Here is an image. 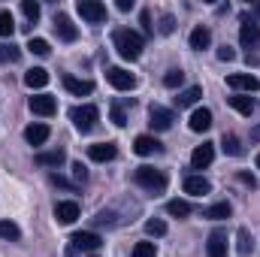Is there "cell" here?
<instances>
[{
    "label": "cell",
    "instance_id": "cell-11",
    "mask_svg": "<svg viewBox=\"0 0 260 257\" xmlns=\"http://www.w3.org/2000/svg\"><path fill=\"white\" fill-rule=\"evenodd\" d=\"M133 151H136L139 157H148V154H160V151H164V145H160L154 136L142 133V136H136V139H133Z\"/></svg>",
    "mask_w": 260,
    "mask_h": 257
},
{
    "label": "cell",
    "instance_id": "cell-28",
    "mask_svg": "<svg viewBox=\"0 0 260 257\" xmlns=\"http://www.w3.org/2000/svg\"><path fill=\"white\" fill-rule=\"evenodd\" d=\"M167 215H173V218H188V215H191V203H188V200H170V203H167Z\"/></svg>",
    "mask_w": 260,
    "mask_h": 257
},
{
    "label": "cell",
    "instance_id": "cell-38",
    "mask_svg": "<svg viewBox=\"0 0 260 257\" xmlns=\"http://www.w3.org/2000/svg\"><path fill=\"white\" fill-rule=\"evenodd\" d=\"M112 121H115L118 127H124V124H127V112H124V106H121V103H112Z\"/></svg>",
    "mask_w": 260,
    "mask_h": 257
},
{
    "label": "cell",
    "instance_id": "cell-20",
    "mask_svg": "<svg viewBox=\"0 0 260 257\" xmlns=\"http://www.w3.org/2000/svg\"><path fill=\"white\" fill-rule=\"evenodd\" d=\"M206 254L209 257H227V236L224 233H212L206 242Z\"/></svg>",
    "mask_w": 260,
    "mask_h": 257
},
{
    "label": "cell",
    "instance_id": "cell-14",
    "mask_svg": "<svg viewBox=\"0 0 260 257\" xmlns=\"http://www.w3.org/2000/svg\"><path fill=\"white\" fill-rule=\"evenodd\" d=\"M55 30H58V37H61L64 43H76V37H79V30H76L73 18L64 15V12H58V15H55Z\"/></svg>",
    "mask_w": 260,
    "mask_h": 257
},
{
    "label": "cell",
    "instance_id": "cell-36",
    "mask_svg": "<svg viewBox=\"0 0 260 257\" xmlns=\"http://www.w3.org/2000/svg\"><path fill=\"white\" fill-rule=\"evenodd\" d=\"M154 254H157L154 242H136L133 245V257H154Z\"/></svg>",
    "mask_w": 260,
    "mask_h": 257
},
{
    "label": "cell",
    "instance_id": "cell-42",
    "mask_svg": "<svg viewBox=\"0 0 260 257\" xmlns=\"http://www.w3.org/2000/svg\"><path fill=\"white\" fill-rule=\"evenodd\" d=\"M52 185H55V188H67V191H73V185L67 182L64 176H52Z\"/></svg>",
    "mask_w": 260,
    "mask_h": 257
},
{
    "label": "cell",
    "instance_id": "cell-43",
    "mask_svg": "<svg viewBox=\"0 0 260 257\" xmlns=\"http://www.w3.org/2000/svg\"><path fill=\"white\" fill-rule=\"evenodd\" d=\"M239 182H242V185H248V188H257V179H254V176H248V173H239Z\"/></svg>",
    "mask_w": 260,
    "mask_h": 257
},
{
    "label": "cell",
    "instance_id": "cell-23",
    "mask_svg": "<svg viewBox=\"0 0 260 257\" xmlns=\"http://www.w3.org/2000/svg\"><path fill=\"white\" fill-rule=\"evenodd\" d=\"M233 215V206L224 200V203H215V206H209L206 212H203V218H209V221H224V218H230Z\"/></svg>",
    "mask_w": 260,
    "mask_h": 257
},
{
    "label": "cell",
    "instance_id": "cell-4",
    "mask_svg": "<svg viewBox=\"0 0 260 257\" xmlns=\"http://www.w3.org/2000/svg\"><path fill=\"white\" fill-rule=\"evenodd\" d=\"M76 9H79V15H82L85 21H91V24H103V21H106V6H103L100 0H79Z\"/></svg>",
    "mask_w": 260,
    "mask_h": 257
},
{
    "label": "cell",
    "instance_id": "cell-45",
    "mask_svg": "<svg viewBox=\"0 0 260 257\" xmlns=\"http://www.w3.org/2000/svg\"><path fill=\"white\" fill-rule=\"evenodd\" d=\"M251 139H254V142H260V124L254 130H251Z\"/></svg>",
    "mask_w": 260,
    "mask_h": 257
},
{
    "label": "cell",
    "instance_id": "cell-9",
    "mask_svg": "<svg viewBox=\"0 0 260 257\" xmlns=\"http://www.w3.org/2000/svg\"><path fill=\"white\" fill-rule=\"evenodd\" d=\"M115 154H118V145H115V142H94V145H88V157H91L94 164L115 160Z\"/></svg>",
    "mask_w": 260,
    "mask_h": 257
},
{
    "label": "cell",
    "instance_id": "cell-44",
    "mask_svg": "<svg viewBox=\"0 0 260 257\" xmlns=\"http://www.w3.org/2000/svg\"><path fill=\"white\" fill-rule=\"evenodd\" d=\"M118 9H121V12H127V9H133V0H118Z\"/></svg>",
    "mask_w": 260,
    "mask_h": 257
},
{
    "label": "cell",
    "instance_id": "cell-5",
    "mask_svg": "<svg viewBox=\"0 0 260 257\" xmlns=\"http://www.w3.org/2000/svg\"><path fill=\"white\" fill-rule=\"evenodd\" d=\"M106 82H109L115 91H133V88H136V76L127 73L124 67H109V70H106Z\"/></svg>",
    "mask_w": 260,
    "mask_h": 257
},
{
    "label": "cell",
    "instance_id": "cell-22",
    "mask_svg": "<svg viewBox=\"0 0 260 257\" xmlns=\"http://www.w3.org/2000/svg\"><path fill=\"white\" fill-rule=\"evenodd\" d=\"M188 124H191V130H194V133H203V130H209V127H212V112H209V109H194Z\"/></svg>",
    "mask_w": 260,
    "mask_h": 257
},
{
    "label": "cell",
    "instance_id": "cell-27",
    "mask_svg": "<svg viewBox=\"0 0 260 257\" xmlns=\"http://www.w3.org/2000/svg\"><path fill=\"white\" fill-rule=\"evenodd\" d=\"M236 239H239V245H236V248H239V257H248L254 251V236H251V230L242 227V230L236 233Z\"/></svg>",
    "mask_w": 260,
    "mask_h": 257
},
{
    "label": "cell",
    "instance_id": "cell-19",
    "mask_svg": "<svg viewBox=\"0 0 260 257\" xmlns=\"http://www.w3.org/2000/svg\"><path fill=\"white\" fill-rule=\"evenodd\" d=\"M209 191H212L209 179H203V176H188V179H185V194H191V197H206Z\"/></svg>",
    "mask_w": 260,
    "mask_h": 257
},
{
    "label": "cell",
    "instance_id": "cell-6",
    "mask_svg": "<svg viewBox=\"0 0 260 257\" xmlns=\"http://www.w3.org/2000/svg\"><path fill=\"white\" fill-rule=\"evenodd\" d=\"M27 106H30L34 115H43V118H49V115L58 112V100H55L52 94H37V97L27 100Z\"/></svg>",
    "mask_w": 260,
    "mask_h": 257
},
{
    "label": "cell",
    "instance_id": "cell-13",
    "mask_svg": "<svg viewBox=\"0 0 260 257\" xmlns=\"http://www.w3.org/2000/svg\"><path fill=\"white\" fill-rule=\"evenodd\" d=\"M212 160H215V145H212V142L197 145L194 154H191V167H194V170H206Z\"/></svg>",
    "mask_w": 260,
    "mask_h": 257
},
{
    "label": "cell",
    "instance_id": "cell-15",
    "mask_svg": "<svg viewBox=\"0 0 260 257\" xmlns=\"http://www.w3.org/2000/svg\"><path fill=\"white\" fill-rule=\"evenodd\" d=\"M76 218H79V203L76 200H64V203L55 206V221L58 224H73Z\"/></svg>",
    "mask_w": 260,
    "mask_h": 257
},
{
    "label": "cell",
    "instance_id": "cell-40",
    "mask_svg": "<svg viewBox=\"0 0 260 257\" xmlns=\"http://www.w3.org/2000/svg\"><path fill=\"white\" fill-rule=\"evenodd\" d=\"M233 58H236V52H233L230 46H221V49H218V61H233Z\"/></svg>",
    "mask_w": 260,
    "mask_h": 257
},
{
    "label": "cell",
    "instance_id": "cell-16",
    "mask_svg": "<svg viewBox=\"0 0 260 257\" xmlns=\"http://www.w3.org/2000/svg\"><path fill=\"white\" fill-rule=\"evenodd\" d=\"M61 82H64L67 91H70V94H76V97H88V94L94 91V85H91L88 79H76V76H70V73H67Z\"/></svg>",
    "mask_w": 260,
    "mask_h": 257
},
{
    "label": "cell",
    "instance_id": "cell-35",
    "mask_svg": "<svg viewBox=\"0 0 260 257\" xmlns=\"http://www.w3.org/2000/svg\"><path fill=\"white\" fill-rule=\"evenodd\" d=\"M18 49L12 46V43H0V64H6V61H18Z\"/></svg>",
    "mask_w": 260,
    "mask_h": 257
},
{
    "label": "cell",
    "instance_id": "cell-30",
    "mask_svg": "<svg viewBox=\"0 0 260 257\" xmlns=\"http://www.w3.org/2000/svg\"><path fill=\"white\" fill-rule=\"evenodd\" d=\"M0 236L9 239V242H18V239H21V230H18V224H12V221H0Z\"/></svg>",
    "mask_w": 260,
    "mask_h": 257
},
{
    "label": "cell",
    "instance_id": "cell-12",
    "mask_svg": "<svg viewBox=\"0 0 260 257\" xmlns=\"http://www.w3.org/2000/svg\"><path fill=\"white\" fill-rule=\"evenodd\" d=\"M227 85H230L233 91H248V94L260 88L257 76H251V73H233V76H227Z\"/></svg>",
    "mask_w": 260,
    "mask_h": 257
},
{
    "label": "cell",
    "instance_id": "cell-29",
    "mask_svg": "<svg viewBox=\"0 0 260 257\" xmlns=\"http://www.w3.org/2000/svg\"><path fill=\"white\" fill-rule=\"evenodd\" d=\"M221 148H224L230 157H239V154H242V142H239V136H233V133H224Z\"/></svg>",
    "mask_w": 260,
    "mask_h": 257
},
{
    "label": "cell",
    "instance_id": "cell-31",
    "mask_svg": "<svg viewBox=\"0 0 260 257\" xmlns=\"http://www.w3.org/2000/svg\"><path fill=\"white\" fill-rule=\"evenodd\" d=\"M15 34V21H12V12L0 9V37H12Z\"/></svg>",
    "mask_w": 260,
    "mask_h": 257
},
{
    "label": "cell",
    "instance_id": "cell-34",
    "mask_svg": "<svg viewBox=\"0 0 260 257\" xmlns=\"http://www.w3.org/2000/svg\"><path fill=\"white\" fill-rule=\"evenodd\" d=\"M145 233H148V236H164V233H167V221H160V218L145 221Z\"/></svg>",
    "mask_w": 260,
    "mask_h": 257
},
{
    "label": "cell",
    "instance_id": "cell-3",
    "mask_svg": "<svg viewBox=\"0 0 260 257\" xmlns=\"http://www.w3.org/2000/svg\"><path fill=\"white\" fill-rule=\"evenodd\" d=\"M97 118H100V109L91 106V103H85V106H73V109H70V121L76 124V130H82V133L94 130Z\"/></svg>",
    "mask_w": 260,
    "mask_h": 257
},
{
    "label": "cell",
    "instance_id": "cell-26",
    "mask_svg": "<svg viewBox=\"0 0 260 257\" xmlns=\"http://www.w3.org/2000/svg\"><path fill=\"white\" fill-rule=\"evenodd\" d=\"M64 160H67V154L61 148H55V151H40V154H37V164H40V167H61Z\"/></svg>",
    "mask_w": 260,
    "mask_h": 257
},
{
    "label": "cell",
    "instance_id": "cell-21",
    "mask_svg": "<svg viewBox=\"0 0 260 257\" xmlns=\"http://www.w3.org/2000/svg\"><path fill=\"white\" fill-rule=\"evenodd\" d=\"M227 103H230L239 115H251V112H254V100H251V94H233V97H227Z\"/></svg>",
    "mask_w": 260,
    "mask_h": 257
},
{
    "label": "cell",
    "instance_id": "cell-8",
    "mask_svg": "<svg viewBox=\"0 0 260 257\" xmlns=\"http://www.w3.org/2000/svg\"><path fill=\"white\" fill-rule=\"evenodd\" d=\"M173 121H176L173 109H167V106H151L148 109V124H151V130H170Z\"/></svg>",
    "mask_w": 260,
    "mask_h": 257
},
{
    "label": "cell",
    "instance_id": "cell-32",
    "mask_svg": "<svg viewBox=\"0 0 260 257\" xmlns=\"http://www.w3.org/2000/svg\"><path fill=\"white\" fill-rule=\"evenodd\" d=\"M182 82H185V73H182L179 67H173V70L164 76V85H167V88H182Z\"/></svg>",
    "mask_w": 260,
    "mask_h": 257
},
{
    "label": "cell",
    "instance_id": "cell-10",
    "mask_svg": "<svg viewBox=\"0 0 260 257\" xmlns=\"http://www.w3.org/2000/svg\"><path fill=\"white\" fill-rule=\"evenodd\" d=\"M239 43L245 49H257L260 46V24H254L248 15L242 18V27H239Z\"/></svg>",
    "mask_w": 260,
    "mask_h": 257
},
{
    "label": "cell",
    "instance_id": "cell-18",
    "mask_svg": "<svg viewBox=\"0 0 260 257\" xmlns=\"http://www.w3.org/2000/svg\"><path fill=\"white\" fill-rule=\"evenodd\" d=\"M49 136H52L49 124H30V127H24V139H27L30 145H46Z\"/></svg>",
    "mask_w": 260,
    "mask_h": 257
},
{
    "label": "cell",
    "instance_id": "cell-1",
    "mask_svg": "<svg viewBox=\"0 0 260 257\" xmlns=\"http://www.w3.org/2000/svg\"><path fill=\"white\" fill-rule=\"evenodd\" d=\"M112 43H115V49H118V55L124 61H136L142 55V46H145V40L136 30H130V27H118L115 37H112Z\"/></svg>",
    "mask_w": 260,
    "mask_h": 257
},
{
    "label": "cell",
    "instance_id": "cell-39",
    "mask_svg": "<svg viewBox=\"0 0 260 257\" xmlns=\"http://www.w3.org/2000/svg\"><path fill=\"white\" fill-rule=\"evenodd\" d=\"M157 30H160L164 37H167V34H173V30H176V18H173V15H164V18H160V27H157Z\"/></svg>",
    "mask_w": 260,
    "mask_h": 257
},
{
    "label": "cell",
    "instance_id": "cell-37",
    "mask_svg": "<svg viewBox=\"0 0 260 257\" xmlns=\"http://www.w3.org/2000/svg\"><path fill=\"white\" fill-rule=\"evenodd\" d=\"M27 49H30L34 55H40V58H46V55L52 52V49H49V43H46V40H40V37H37V40H30V43H27Z\"/></svg>",
    "mask_w": 260,
    "mask_h": 257
},
{
    "label": "cell",
    "instance_id": "cell-2",
    "mask_svg": "<svg viewBox=\"0 0 260 257\" xmlns=\"http://www.w3.org/2000/svg\"><path fill=\"white\" fill-rule=\"evenodd\" d=\"M133 182L145 194H151V197L167 191V173L164 170H154V167H136L133 170Z\"/></svg>",
    "mask_w": 260,
    "mask_h": 257
},
{
    "label": "cell",
    "instance_id": "cell-25",
    "mask_svg": "<svg viewBox=\"0 0 260 257\" xmlns=\"http://www.w3.org/2000/svg\"><path fill=\"white\" fill-rule=\"evenodd\" d=\"M209 43H212V30L209 27H194L191 30V49H197V52H203V49H209Z\"/></svg>",
    "mask_w": 260,
    "mask_h": 257
},
{
    "label": "cell",
    "instance_id": "cell-24",
    "mask_svg": "<svg viewBox=\"0 0 260 257\" xmlns=\"http://www.w3.org/2000/svg\"><path fill=\"white\" fill-rule=\"evenodd\" d=\"M200 97H203V88H200V85H191V88L179 91V97H176V106H179V109H185V106H194Z\"/></svg>",
    "mask_w": 260,
    "mask_h": 257
},
{
    "label": "cell",
    "instance_id": "cell-33",
    "mask_svg": "<svg viewBox=\"0 0 260 257\" xmlns=\"http://www.w3.org/2000/svg\"><path fill=\"white\" fill-rule=\"evenodd\" d=\"M21 12H24L27 21H37L40 18V3L37 0H21Z\"/></svg>",
    "mask_w": 260,
    "mask_h": 257
},
{
    "label": "cell",
    "instance_id": "cell-17",
    "mask_svg": "<svg viewBox=\"0 0 260 257\" xmlns=\"http://www.w3.org/2000/svg\"><path fill=\"white\" fill-rule=\"evenodd\" d=\"M24 85H27L30 91H37V88H46V85H49V73H46L43 67H30V70L24 73Z\"/></svg>",
    "mask_w": 260,
    "mask_h": 257
},
{
    "label": "cell",
    "instance_id": "cell-41",
    "mask_svg": "<svg viewBox=\"0 0 260 257\" xmlns=\"http://www.w3.org/2000/svg\"><path fill=\"white\" fill-rule=\"evenodd\" d=\"M73 176H76L79 182H85V179H88V170L82 167V160H79V164H73Z\"/></svg>",
    "mask_w": 260,
    "mask_h": 257
},
{
    "label": "cell",
    "instance_id": "cell-46",
    "mask_svg": "<svg viewBox=\"0 0 260 257\" xmlns=\"http://www.w3.org/2000/svg\"><path fill=\"white\" fill-rule=\"evenodd\" d=\"M257 170H260V154H257Z\"/></svg>",
    "mask_w": 260,
    "mask_h": 257
},
{
    "label": "cell",
    "instance_id": "cell-7",
    "mask_svg": "<svg viewBox=\"0 0 260 257\" xmlns=\"http://www.w3.org/2000/svg\"><path fill=\"white\" fill-rule=\"evenodd\" d=\"M70 242H73V251H97V248L103 245V239H100L97 233H88V230L73 233V236H70Z\"/></svg>",
    "mask_w": 260,
    "mask_h": 257
}]
</instances>
